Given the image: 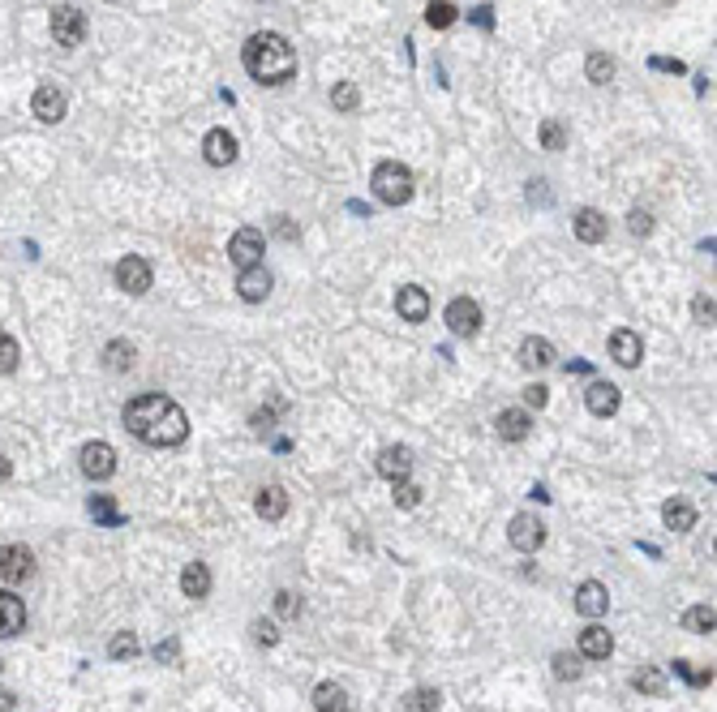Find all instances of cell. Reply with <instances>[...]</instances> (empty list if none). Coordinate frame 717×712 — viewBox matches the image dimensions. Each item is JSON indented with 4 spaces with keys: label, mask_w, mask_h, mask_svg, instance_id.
Here are the masks:
<instances>
[{
    "label": "cell",
    "mask_w": 717,
    "mask_h": 712,
    "mask_svg": "<svg viewBox=\"0 0 717 712\" xmlns=\"http://www.w3.org/2000/svg\"><path fill=\"white\" fill-rule=\"evenodd\" d=\"M0 712H14V691H5V687H0Z\"/></svg>",
    "instance_id": "f907efd6"
},
{
    "label": "cell",
    "mask_w": 717,
    "mask_h": 712,
    "mask_svg": "<svg viewBox=\"0 0 717 712\" xmlns=\"http://www.w3.org/2000/svg\"><path fill=\"white\" fill-rule=\"evenodd\" d=\"M82 472H86L91 481H108L116 472V451L108 442H86V447H82Z\"/></svg>",
    "instance_id": "30bf717a"
},
{
    "label": "cell",
    "mask_w": 717,
    "mask_h": 712,
    "mask_svg": "<svg viewBox=\"0 0 717 712\" xmlns=\"http://www.w3.org/2000/svg\"><path fill=\"white\" fill-rule=\"evenodd\" d=\"M662 519H666V528H674V533H687V528H696V511L687 506V502H666L662 506Z\"/></svg>",
    "instance_id": "83f0119b"
},
{
    "label": "cell",
    "mask_w": 717,
    "mask_h": 712,
    "mask_svg": "<svg viewBox=\"0 0 717 712\" xmlns=\"http://www.w3.org/2000/svg\"><path fill=\"white\" fill-rule=\"evenodd\" d=\"M34 575V553L26 545H0V580L22 583Z\"/></svg>",
    "instance_id": "52a82bcc"
},
{
    "label": "cell",
    "mask_w": 717,
    "mask_h": 712,
    "mask_svg": "<svg viewBox=\"0 0 717 712\" xmlns=\"http://www.w3.org/2000/svg\"><path fill=\"white\" fill-rule=\"evenodd\" d=\"M627 227H632V236H649V232H653V215L649 211H632V215H627Z\"/></svg>",
    "instance_id": "b9f144b4"
},
{
    "label": "cell",
    "mask_w": 717,
    "mask_h": 712,
    "mask_svg": "<svg viewBox=\"0 0 717 712\" xmlns=\"http://www.w3.org/2000/svg\"><path fill=\"white\" fill-rule=\"evenodd\" d=\"M180 592L194 601L211 597V571H207V563H189V567L180 571Z\"/></svg>",
    "instance_id": "603a6c76"
},
{
    "label": "cell",
    "mask_w": 717,
    "mask_h": 712,
    "mask_svg": "<svg viewBox=\"0 0 717 712\" xmlns=\"http://www.w3.org/2000/svg\"><path fill=\"white\" fill-rule=\"evenodd\" d=\"M237 292H241V301H249V305H258V301L271 296V275L262 271V262H258V266H249V271H241Z\"/></svg>",
    "instance_id": "ac0fdd59"
},
{
    "label": "cell",
    "mask_w": 717,
    "mask_h": 712,
    "mask_svg": "<svg viewBox=\"0 0 717 712\" xmlns=\"http://www.w3.org/2000/svg\"><path fill=\"white\" fill-rule=\"evenodd\" d=\"M653 65H657V69H666V73H683V65H679V61H666V56H657Z\"/></svg>",
    "instance_id": "681fc988"
},
{
    "label": "cell",
    "mask_w": 717,
    "mask_h": 712,
    "mask_svg": "<svg viewBox=\"0 0 717 712\" xmlns=\"http://www.w3.org/2000/svg\"><path fill=\"white\" fill-rule=\"evenodd\" d=\"M52 39H56L61 48H82V39H86V17H82V9H73V5L52 9Z\"/></svg>",
    "instance_id": "277c9868"
},
{
    "label": "cell",
    "mask_w": 717,
    "mask_h": 712,
    "mask_svg": "<svg viewBox=\"0 0 717 712\" xmlns=\"http://www.w3.org/2000/svg\"><path fill=\"white\" fill-rule=\"evenodd\" d=\"M563 142H567V138H563V125H558V120H546V125H541V146H546V150H563Z\"/></svg>",
    "instance_id": "ab89813d"
},
{
    "label": "cell",
    "mask_w": 717,
    "mask_h": 712,
    "mask_svg": "<svg viewBox=\"0 0 717 712\" xmlns=\"http://www.w3.org/2000/svg\"><path fill=\"white\" fill-rule=\"evenodd\" d=\"M314 708L318 712H348V691L340 682H318L314 687Z\"/></svg>",
    "instance_id": "484cf974"
},
{
    "label": "cell",
    "mask_w": 717,
    "mask_h": 712,
    "mask_svg": "<svg viewBox=\"0 0 717 712\" xmlns=\"http://www.w3.org/2000/svg\"><path fill=\"white\" fill-rule=\"evenodd\" d=\"M254 640H258V644H279V631H276V622H266V618H258V622H254Z\"/></svg>",
    "instance_id": "7bdbcfd3"
},
{
    "label": "cell",
    "mask_w": 717,
    "mask_h": 712,
    "mask_svg": "<svg viewBox=\"0 0 717 712\" xmlns=\"http://www.w3.org/2000/svg\"><path fill=\"white\" fill-rule=\"evenodd\" d=\"M378 472L387 481H404L408 472H412V451L408 447H387V451L378 455Z\"/></svg>",
    "instance_id": "ffe728a7"
},
{
    "label": "cell",
    "mask_w": 717,
    "mask_h": 712,
    "mask_svg": "<svg viewBox=\"0 0 717 712\" xmlns=\"http://www.w3.org/2000/svg\"><path fill=\"white\" fill-rule=\"evenodd\" d=\"M507 536H511V545L520 553H538L541 541H546V524H541L538 515H516L511 528H507Z\"/></svg>",
    "instance_id": "9c48e42d"
},
{
    "label": "cell",
    "mask_w": 717,
    "mask_h": 712,
    "mask_svg": "<svg viewBox=\"0 0 717 712\" xmlns=\"http://www.w3.org/2000/svg\"><path fill=\"white\" fill-rule=\"evenodd\" d=\"M26 627V605L14 592H0V640H14Z\"/></svg>",
    "instance_id": "e0dca14e"
},
{
    "label": "cell",
    "mask_w": 717,
    "mask_h": 712,
    "mask_svg": "<svg viewBox=\"0 0 717 712\" xmlns=\"http://www.w3.org/2000/svg\"><path fill=\"white\" fill-rule=\"evenodd\" d=\"M103 365H108V370H130V365H133V348H130V343H121V340H112L108 348H103Z\"/></svg>",
    "instance_id": "d590c367"
},
{
    "label": "cell",
    "mask_w": 717,
    "mask_h": 712,
    "mask_svg": "<svg viewBox=\"0 0 717 712\" xmlns=\"http://www.w3.org/2000/svg\"><path fill=\"white\" fill-rule=\"evenodd\" d=\"M404 704H408V708H412V712H439L442 696H439V691H434V687H417V691H412V696H408Z\"/></svg>",
    "instance_id": "8d00e7d4"
},
{
    "label": "cell",
    "mask_w": 717,
    "mask_h": 712,
    "mask_svg": "<svg viewBox=\"0 0 717 712\" xmlns=\"http://www.w3.org/2000/svg\"><path fill=\"white\" fill-rule=\"evenodd\" d=\"M9 476H14V464H9V459L0 455V481H9Z\"/></svg>",
    "instance_id": "816d5d0a"
},
{
    "label": "cell",
    "mask_w": 717,
    "mask_h": 712,
    "mask_svg": "<svg viewBox=\"0 0 717 712\" xmlns=\"http://www.w3.org/2000/svg\"><path fill=\"white\" fill-rule=\"evenodd\" d=\"M696 322L701 326H713V296H696Z\"/></svg>",
    "instance_id": "ee69618b"
},
{
    "label": "cell",
    "mask_w": 717,
    "mask_h": 712,
    "mask_svg": "<svg viewBox=\"0 0 717 712\" xmlns=\"http://www.w3.org/2000/svg\"><path fill=\"white\" fill-rule=\"evenodd\" d=\"M249 425H254V429H258V434H266V429H271V425H276V412H271V408H258V412H254V417H249Z\"/></svg>",
    "instance_id": "bcb514c9"
},
{
    "label": "cell",
    "mask_w": 717,
    "mask_h": 712,
    "mask_svg": "<svg viewBox=\"0 0 717 712\" xmlns=\"http://www.w3.org/2000/svg\"><path fill=\"white\" fill-rule=\"evenodd\" d=\"M683 627L692 635H713V627H717V614H713V605H692L683 614Z\"/></svg>",
    "instance_id": "f546056e"
},
{
    "label": "cell",
    "mask_w": 717,
    "mask_h": 712,
    "mask_svg": "<svg viewBox=\"0 0 717 712\" xmlns=\"http://www.w3.org/2000/svg\"><path fill=\"white\" fill-rule=\"evenodd\" d=\"M202 155H207L211 168H228V163L237 159V138H232L228 130H211L202 138Z\"/></svg>",
    "instance_id": "7c38bea8"
},
{
    "label": "cell",
    "mask_w": 717,
    "mask_h": 712,
    "mask_svg": "<svg viewBox=\"0 0 717 712\" xmlns=\"http://www.w3.org/2000/svg\"><path fill=\"white\" fill-rule=\"evenodd\" d=\"M632 687L644 691V696H662V691H666V674H662L657 665H640L636 674H632Z\"/></svg>",
    "instance_id": "f1b7e54d"
},
{
    "label": "cell",
    "mask_w": 717,
    "mask_h": 712,
    "mask_svg": "<svg viewBox=\"0 0 717 712\" xmlns=\"http://www.w3.org/2000/svg\"><path fill=\"white\" fill-rule=\"evenodd\" d=\"M585 73H588L593 86H606V82L615 78V61H610L606 52H593V56H588V65H585Z\"/></svg>",
    "instance_id": "836d02e7"
},
{
    "label": "cell",
    "mask_w": 717,
    "mask_h": 712,
    "mask_svg": "<svg viewBox=\"0 0 717 712\" xmlns=\"http://www.w3.org/2000/svg\"><path fill=\"white\" fill-rule=\"evenodd\" d=\"M254 506H258V515H262V519H271V524H276V519L288 515V494H284L279 486H266V489L258 494V502H254Z\"/></svg>",
    "instance_id": "4316f807"
},
{
    "label": "cell",
    "mask_w": 717,
    "mask_h": 712,
    "mask_svg": "<svg viewBox=\"0 0 717 712\" xmlns=\"http://www.w3.org/2000/svg\"><path fill=\"white\" fill-rule=\"evenodd\" d=\"M456 17H460V9L451 5V0H430V5H425V22H430L434 31H447V26H456Z\"/></svg>",
    "instance_id": "4dcf8cb0"
},
{
    "label": "cell",
    "mask_w": 717,
    "mask_h": 712,
    "mask_svg": "<svg viewBox=\"0 0 717 712\" xmlns=\"http://www.w3.org/2000/svg\"><path fill=\"white\" fill-rule=\"evenodd\" d=\"M116 288L130 292V296H142L150 288V262L138 258V254H125L116 262Z\"/></svg>",
    "instance_id": "5b68a950"
},
{
    "label": "cell",
    "mask_w": 717,
    "mask_h": 712,
    "mask_svg": "<svg viewBox=\"0 0 717 712\" xmlns=\"http://www.w3.org/2000/svg\"><path fill=\"white\" fill-rule=\"evenodd\" d=\"M576 610L585 618H602L606 610H610V592H606V583L597 580H585L580 588H576Z\"/></svg>",
    "instance_id": "9a60e30c"
},
{
    "label": "cell",
    "mask_w": 717,
    "mask_h": 712,
    "mask_svg": "<svg viewBox=\"0 0 717 712\" xmlns=\"http://www.w3.org/2000/svg\"><path fill=\"white\" fill-rule=\"evenodd\" d=\"M610 356L619 361L623 370H636L640 356H644V343H640L636 331H627V326H623V331H615V335H610Z\"/></svg>",
    "instance_id": "5bb4252c"
},
{
    "label": "cell",
    "mask_w": 717,
    "mask_h": 712,
    "mask_svg": "<svg viewBox=\"0 0 717 712\" xmlns=\"http://www.w3.org/2000/svg\"><path fill=\"white\" fill-rule=\"evenodd\" d=\"M155 657H160V661H177V640H163V644L155 648Z\"/></svg>",
    "instance_id": "7dc6e473"
},
{
    "label": "cell",
    "mask_w": 717,
    "mask_h": 712,
    "mask_svg": "<svg viewBox=\"0 0 717 712\" xmlns=\"http://www.w3.org/2000/svg\"><path fill=\"white\" fill-rule=\"evenodd\" d=\"M276 610H279V618H296L301 614V597L284 588V592H276Z\"/></svg>",
    "instance_id": "60d3db41"
},
{
    "label": "cell",
    "mask_w": 717,
    "mask_h": 712,
    "mask_svg": "<svg viewBox=\"0 0 717 712\" xmlns=\"http://www.w3.org/2000/svg\"><path fill=\"white\" fill-rule=\"evenodd\" d=\"M619 399L623 395L615 382H588V390H585V404L593 417H615V412H619Z\"/></svg>",
    "instance_id": "2e32d148"
},
{
    "label": "cell",
    "mask_w": 717,
    "mask_h": 712,
    "mask_svg": "<svg viewBox=\"0 0 717 712\" xmlns=\"http://www.w3.org/2000/svg\"><path fill=\"white\" fill-rule=\"evenodd\" d=\"M370 185H374V197L378 202H387V207H404L408 197H412V172H408L404 163H378L374 177H370Z\"/></svg>",
    "instance_id": "3957f363"
},
{
    "label": "cell",
    "mask_w": 717,
    "mask_h": 712,
    "mask_svg": "<svg viewBox=\"0 0 717 712\" xmlns=\"http://www.w3.org/2000/svg\"><path fill=\"white\" fill-rule=\"evenodd\" d=\"M31 112L39 116L44 125L65 120V91H61V86H52V82H44V86L34 91V99H31Z\"/></svg>",
    "instance_id": "8fae6325"
},
{
    "label": "cell",
    "mask_w": 717,
    "mask_h": 712,
    "mask_svg": "<svg viewBox=\"0 0 717 712\" xmlns=\"http://www.w3.org/2000/svg\"><path fill=\"white\" fill-rule=\"evenodd\" d=\"M17 365H22V343L0 331V373H14Z\"/></svg>",
    "instance_id": "e575fe53"
},
{
    "label": "cell",
    "mask_w": 717,
    "mask_h": 712,
    "mask_svg": "<svg viewBox=\"0 0 717 712\" xmlns=\"http://www.w3.org/2000/svg\"><path fill=\"white\" fill-rule=\"evenodd\" d=\"M417 502H421V486H412L408 476L404 481H395V506H404L408 511V506H417Z\"/></svg>",
    "instance_id": "f35d334b"
},
{
    "label": "cell",
    "mask_w": 717,
    "mask_h": 712,
    "mask_svg": "<svg viewBox=\"0 0 717 712\" xmlns=\"http://www.w3.org/2000/svg\"><path fill=\"white\" fill-rule=\"evenodd\" d=\"M357 103H361L357 82H340V86H331V108H335V112H357Z\"/></svg>",
    "instance_id": "1f68e13d"
},
{
    "label": "cell",
    "mask_w": 717,
    "mask_h": 712,
    "mask_svg": "<svg viewBox=\"0 0 717 712\" xmlns=\"http://www.w3.org/2000/svg\"><path fill=\"white\" fill-rule=\"evenodd\" d=\"M489 14H494V9H489V5H481V9H473V22L489 31V26H494V17H489Z\"/></svg>",
    "instance_id": "c3c4849f"
},
{
    "label": "cell",
    "mask_w": 717,
    "mask_h": 712,
    "mask_svg": "<svg viewBox=\"0 0 717 712\" xmlns=\"http://www.w3.org/2000/svg\"><path fill=\"white\" fill-rule=\"evenodd\" d=\"M395 309H400L404 322H425V318H430V292L417 288V284H408V288H400V296H395Z\"/></svg>",
    "instance_id": "4fadbf2b"
},
{
    "label": "cell",
    "mask_w": 717,
    "mask_h": 712,
    "mask_svg": "<svg viewBox=\"0 0 717 712\" xmlns=\"http://www.w3.org/2000/svg\"><path fill=\"white\" fill-rule=\"evenodd\" d=\"M615 652V635L602 631V627H585L580 631V657H588V661H606Z\"/></svg>",
    "instance_id": "d6986e66"
},
{
    "label": "cell",
    "mask_w": 717,
    "mask_h": 712,
    "mask_svg": "<svg viewBox=\"0 0 717 712\" xmlns=\"http://www.w3.org/2000/svg\"><path fill=\"white\" fill-rule=\"evenodd\" d=\"M241 61H245V73L254 82H262V86H284V82L296 78V52L279 31L249 34L241 48Z\"/></svg>",
    "instance_id": "7a4b0ae2"
},
{
    "label": "cell",
    "mask_w": 717,
    "mask_h": 712,
    "mask_svg": "<svg viewBox=\"0 0 717 712\" xmlns=\"http://www.w3.org/2000/svg\"><path fill=\"white\" fill-rule=\"evenodd\" d=\"M555 678H563V682H576L580 678V657H571V652H558L555 657Z\"/></svg>",
    "instance_id": "74e56055"
},
{
    "label": "cell",
    "mask_w": 717,
    "mask_h": 712,
    "mask_svg": "<svg viewBox=\"0 0 717 712\" xmlns=\"http://www.w3.org/2000/svg\"><path fill=\"white\" fill-rule=\"evenodd\" d=\"M528 412L524 408H503L499 412V421H494V429H499V438L503 442H520V438H528Z\"/></svg>",
    "instance_id": "44dd1931"
},
{
    "label": "cell",
    "mask_w": 717,
    "mask_h": 712,
    "mask_svg": "<svg viewBox=\"0 0 717 712\" xmlns=\"http://www.w3.org/2000/svg\"><path fill=\"white\" fill-rule=\"evenodd\" d=\"M546 399H550V390L541 387V382H533V387H524V404H528V408H546Z\"/></svg>",
    "instance_id": "f6af8a7d"
},
{
    "label": "cell",
    "mask_w": 717,
    "mask_h": 712,
    "mask_svg": "<svg viewBox=\"0 0 717 712\" xmlns=\"http://www.w3.org/2000/svg\"><path fill=\"white\" fill-rule=\"evenodd\" d=\"M447 326H451V335L460 340H469L481 331V305H477L473 296H456L451 305H447Z\"/></svg>",
    "instance_id": "8992f818"
},
{
    "label": "cell",
    "mask_w": 717,
    "mask_h": 712,
    "mask_svg": "<svg viewBox=\"0 0 717 712\" xmlns=\"http://www.w3.org/2000/svg\"><path fill=\"white\" fill-rule=\"evenodd\" d=\"M86 511H91V519L103 524V528H121V524H125V515H121V506H116L112 494H91Z\"/></svg>",
    "instance_id": "d4e9b609"
},
{
    "label": "cell",
    "mask_w": 717,
    "mask_h": 712,
    "mask_svg": "<svg viewBox=\"0 0 717 712\" xmlns=\"http://www.w3.org/2000/svg\"><path fill=\"white\" fill-rule=\"evenodd\" d=\"M576 236L585 245H597V241H606V215L602 211H593V207H585V211H576Z\"/></svg>",
    "instance_id": "cb8c5ba5"
},
{
    "label": "cell",
    "mask_w": 717,
    "mask_h": 712,
    "mask_svg": "<svg viewBox=\"0 0 717 712\" xmlns=\"http://www.w3.org/2000/svg\"><path fill=\"white\" fill-rule=\"evenodd\" d=\"M520 365L524 370H546V365H555V343L528 335V340L520 343Z\"/></svg>",
    "instance_id": "7402d4cb"
},
{
    "label": "cell",
    "mask_w": 717,
    "mask_h": 712,
    "mask_svg": "<svg viewBox=\"0 0 717 712\" xmlns=\"http://www.w3.org/2000/svg\"><path fill=\"white\" fill-rule=\"evenodd\" d=\"M138 652H142V644H138V635L133 631H116L112 644H108V657H112V661H130V657H138Z\"/></svg>",
    "instance_id": "d6a6232c"
},
{
    "label": "cell",
    "mask_w": 717,
    "mask_h": 712,
    "mask_svg": "<svg viewBox=\"0 0 717 712\" xmlns=\"http://www.w3.org/2000/svg\"><path fill=\"white\" fill-rule=\"evenodd\" d=\"M262 245H266V241H262L258 227H241V232L228 241V258L237 262L241 271H249V266H258V262H262Z\"/></svg>",
    "instance_id": "ba28073f"
},
{
    "label": "cell",
    "mask_w": 717,
    "mask_h": 712,
    "mask_svg": "<svg viewBox=\"0 0 717 712\" xmlns=\"http://www.w3.org/2000/svg\"><path fill=\"white\" fill-rule=\"evenodd\" d=\"M125 429L147 447H180L189 438V417L168 395H138L125 404Z\"/></svg>",
    "instance_id": "6da1fadb"
}]
</instances>
